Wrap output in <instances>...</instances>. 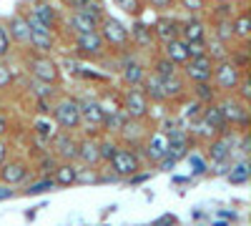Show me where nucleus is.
<instances>
[{
    "instance_id": "50",
    "label": "nucleus",
    "mask_w": 251,
    "mask_h": 226,
    "mask_svg": "<svg viewBox=\"0 0 251 226\" xmlns=\"http://www.w3.org/2000/svg\"><path fill=\"white\" fill-rule=\"evenodd\" d=\"M214 3H228V5H244L246 0H214Z\"/></svg>"
},
{
    "instance_id": "49",
    "label": "nucleus",
    "mask_w": 251,
    "mask_h": 226,
    "mask_svg": "<svg viewBox=\"0 0 251 226\" xmlns=\"http://www.w3.org/2000/svg\"><path fill=\"white\" fill-rule=\"evenodd\" d=\"M10 196H15V191H13L10 186H5V183H0V201H5V199H10Z\"/></svg>"
},
{
    "instance_id": "14",
    "label": "nucleus",
    "mask_w": 251,
    "mask_h": 226,
    "mask_svg": "<svg viewBox=\"0 0 251 226\" xmlns=\"http://www.w3.org/2000/svg\"><path fill=\"white\" fill-rule=\"evenodd\" d=\"M128 38H131V48L143 50V53H151L158 46L153 25L151 23H143V20H133V25L128 28Z\"/></svg>"
},
{
    "instance_id": "38",
    "label": "nucleus",
    "mask_w": 251,
    "mask_h": 226,
    "mask_svg": "<svg viewBox=\"0 0 251 226\" xmlns=\"http://www.w3.org/2000/svg\"><path fill=\"white\" fill-rule=\"evenodd\" d=\"M53 189H55V181H53L50 176H43L40 181L30 183L28 189H23L20 194H23V196H38V194H46V191H53Z\"/></svg>"
},
{
    "instance_id": "17",
    "label": "nucleus",
    "mask_w": 251,
    "mask_h": 226,
    "mask_svg": "<svg viewBox=\"0 0 251 226\" xmlns=\"http://www.w3.org/2000/svg\"><path fill=\"white\" fill-rule=\"evenodd\" d=\"M30 174V166L25 158H8L3 166H0V183H5V186H18V183H23Z\"/></svg>"
},
{
    "instance_id": "27",
    "label": "nucleus",
    "mask_w": 251,
    "mask_h": 226,
    "mask_svg": "<svg viewBox=\"0 0 251 226\" xmlns=\"http://www.w3.org/2000/svg\"><path fill=\"white\" fill-rule=\"evenodd\" d=\"M158 53H163L169 60H174V63L181 68L183 63L191 55H188V46H186V40H181V38H174V40H169V43H161V48H158Z\"/></svg>"
},
{
    "instance_id": "42",
    "label": "nucleus",
    "mask_w": 251,
    "mask_h": 226,
    "mask_svg": "<svg viewBox=\"0 0 251 226\" xmlns=\"http://www.w3.org/2000/svg\"><path fill=\"white\" fill-rule=\"evenodd\" d=\"M98 169L96 166H78V176H75V183H100L98 181Z\"/></svg>"
},
{
    "instance_id": "32",
    "label": "nucleus",
    "mask_w": 251,
    "mask_h": 226,
    "mask_svg": "<svg viewBox=\"0 0 251 226\" xmlns=\"http://www.w3.org/2000/svg\"><path fill=\"white\" fill-rule=\"evenodd\" d=\"M149 71L151 73H156L158 78H171V75H176L181 68L174 63V60H169V58H166L163 53H153V58H151V66H149Z\"/></svg>"
},
{
    "instance_id": "30",
    "label": "nucleus",
    "mask_w": 251,
    "mask_h": 226,
    "mask_svg": "<svg viewBox=\"0 0 251 226\" xmlns=\"http://www.w3.org/2000/svg\"><path fill=\"white\" fill-rule=\"evenodd\" d=\"M30 13L40 20V23H46L48 28H53V30L58 28V10H55V5L50 3V0H35Z\"/></svg>"
},
{
    "instance_id": "28",
    "label": "nucleus",
    "mask_w": 251,
    "mask_h": 226,
    "mask_svg": "<svg viewBox=\"0 0 251 226\" xmlns=\"http://www.w3.org/2000/svg\"><path fill=\"white\" fill-rule=\"evenodd\" d=\"M231 28H234V40L246 46V40L251 38V13H249V8H241V10L234 13Z\"/></svg>"
},
{
    "instance_id": "9",
    "label": "nucleus",
    "mask_w": 251,
    "mask_h": 226,
    "mask_svg": "<svg viewBox=\"0 0 251 226\" xmlns=\"http://www.w3.org/2000/svg\"><path fill=\"white\" fill-rule=\"evenodd\" d=\"M25 20H28V28H30V40L28 46L35 50V53H53L58 40H55V30L48 28L46 23H40V20L33 15V13H25Z\"/></svg>"
},
{
    "instance_id": "22",
    "label": "nucleus",
    "mask_w": 251,
    "mask_h": 226,
    "mask_svg": "<svg viewBox=\"0 0 251 226\" xmlns=\"http://www.w3.org/2000/svg\"><path fill=\"white\" fill-rule=\"evenodd\" d=\"M141 88H143L146 96H149L151 106H166V103H169V98H166V91H163V78H158L156 73H151V71L146 73Z\"/></svg>"
},
{
    "instance_id": "47",
    "label": "nucleus",
    "mask_w": 251,
    "mask_h": 226,
    "mask_svg": "<svg viewBox=\"0 0 251 226\" xmlns=\"http://www.w3.org/2000/svg\"><path fill=\"white\" fill-rule=\"evenodd\" d=\"M178 224V219L174 216V214H163V216H158L151 226H176Z\"/></svg>"
},
{
    "instance_id": "34",
    "label": "nucleus",
    "mask_w": 251,
    "mask_h": 226,
    "mask_svg": "<svg viewBox=\"0 0 251 226\" xmlns=\"http://www.w3.org/2000/svg\"><path fill=\"white\" fill-rule=\"evenodd\" d=\"M191 96L196 100H201V103H216L219 100V91L214 88L211 80H206V83H191Z\"/></svg>"
},
{
    "instance_id": "36",
    "label": "nucleus",
    "mask_w": 251,
    "mask_h": 226,
    "mask_svg": "<svg viewBox=\"0 0 251 226\" xmlns=\"http://www.w3.org/2000/svg\"><path fill=\"white\" fill-rule=\"evenodd\" d=\"M228 53H231V48H228L226 43H221V40H216V38H211V35H206V55L214 60H224V58H228Z\"/></svg>"
},
{
    "instance_id": "45",
    "label": "nucleus",
    "mask_w": 251,
    "mask_h": 226,
    "mask_svg": "<svg viewBox=\"0 0 251 226\" xmlns=\"http://www.w3.org/2000/svg\"><path fill=\"white\" fill-rule=\"evenodd\" d=\"M10 50H13V40H10L5 25H0V60H5L10 55Z\"/></svg>"
},
{
    "instance_id": "25",
    "label": "nucleus",
    "mask_w": 251,
    "mask_h": 226,
    "mask_svg": "<svg viewBox=\"0 0 251 226\" xmlns=\"http://www.w3.org/2000/svg\"><path fill=\"white\" fill-rule=\"evenodd\" d=\"M66 25L73 30V35H75V33H93V30H98L100 20H98L96 15H91V13L71 10V13H68V20H66Z\"/></svg>"
},
{
    "instance_id": "11",
    "label": "nucleus",
    "mask_w": 251,
    "mask_h": 226,
    "mask_svg": "<svg viewBox=\"0 0 251 226\" xmlns=\"http://www.w3.org/2000/svg\"><path fill=\"white\" fill-rule=\"evenodd\" d=\"M78 108H80V128L86 133L103 131V111L96 96H83L78 98Z\"/></svg>"
},
{
    "instance_id": "39",
    "label": "nucleus",
    "mask_w": 251,
    "mask_h": 226,
    "mask_svg": "<svg viewBox=\"0 0 251 226\" xmlns=\"http://www.w3.org/2000/svg\"><path fill=\"white\" fill-rule=\"evenodd\" d=\"M15 83V73H13V66L0 60V93H5L8 88H13Z\"/></svg>"
},
{
    "instance_id": "19",
    "label": "nucleus",
    "mask_w": 251,
    "mask_h": 226,
    "mask_svg": "<svg viewBox=\"0 0 251 226\" xmlns=\"http://www.w3.org/2000/svg\"><path fill=\"white\" fill-rule=\"evenodd\" d=\"M75 163H80V166H100L98 138H93V133H86L83 138H78V158H75Z\"/></svg>"
},
{
    "instance_id": "29",
    "label": "nucleus",
    "mask_w": 251,
    "mask_h": 226,
    "mask_svg": "<svg viewBox=\"0 0 251 226\" xmlns=\"http://www.w3.org/2000/svg\"><path fill=\"white\" fill-rule=\"evenodd\" d=\"M163 91H166V98H169V103H176L181 100L183 96H188V80L181 75V71L171 78H163Z\"/></svg>"
},
{
    "instance_id": "40",
    "label": "nucleus",
    "mask_w": 251,
    "mask_h": 226,
    "mask_svg": "<svg viewBox=\"0 0 251 226\" xmlns=\"http://www.w3.org/2000/svg\"><path fill=\"white\" fill-rule=\"evenodd\" d=\"M116 8H121L123 13H128L133 18H138L143 13V0H111Z\"/></svg>"
},
{
    "instance_id": "48",
    "label": "nucleus",
    "mask_w": 251,
    "mask_h": 226,
    "mask_svg": "<svg viewBox=\"0 0 251 226\" xmlns=\"http://www.w3.org/2000/svg\"><path fill=\"white\" fill-rule=\"evenodd\" d=\"M10 158V141L8 138H0V166Z\"/></svg>"
},
{
    "instance_id": "46",
    "label": "nucleus",
    "mask_w": 251,
    "mask_h": 226,
    "mask_svg": "<svg viewBox=\"0 0 251 226\" xmlns=\"http://www.w3.org/2000/svg\"><path fill=\"white\" fill-rule=\"evenodd\" d=\"M8 133H10V116L0 111V138H8Z\"/></svg>"
},
{
    "instance_id": "44",
    "label": "nucleus",
    "mask_w": 251,
    "mask_h": 226,
    "mask_svg": "<svg viewBox=\"0 0 251 226\" xmlns=\"http://www.w3.org/2000/svg\"><path fill=\"white\" fill-rule=\"evenodd\" d=\"M55 166H58V158H55L50 151H46V153H43V158H40V163H38L40 174H43V176H50V174L55 171Z\"/></svg>"
},
{
    "instance_id": "18",
    "label": "nucleus",
    "mask_w": 251,
    "mask_h": 226,
    "mask_svg": "<svg viewBox=\"0 0 251 226\" xmlns=\"http://www.w3.org/2000/svg\"><path fill=\"white\" fill-rule=\"evenodd\" d=\"M176 118L183 123V126L186 128H191L194 126V123L201 118V111H203V103H201V100H196L194 96H183L181 100H176Z\"/></svg>"
},
{
    "instance_id": "43",
    "label": "nucleus",
    "mask_w": 251,
    "mask_h": 226,
    "mask_svg": "<svg viewBox=\"0 0 251 226\" xmlns=\"http://www.w3.org/2000/svg\"><path fill=\"white\" fill-rule=\"evenodd\" d=\"M234 96L251 106V80H249V73H244V78L239 80V86L234 88Z\"/></svg>"
},
{
    "instance_id": "37",
    "label": "nucleus",
    "mask_w": 251,
    "mask_h": 226,
    "mask_svg": "<svg viewBox=\"0 0 251 226\" xmlns=\"http://www.w3.org/2000/svg\"><path fill=\"white\" fill-rule=\"evenodd\" d=\"M176 5L186 15H203L208 10V0H176Z\"/></svg>"
},
{
    "instance_id": "6",
    "label": "nucleus",
    "mask_w": 251,
    "mask_h": 226,
    "mask_svg": "<svg viewBox=\"0 0 251 226\" xmlns=\"http://www.w3.org/2000/svg\"><path fill=\"white\" fill-rule=\"evenodd\" d=\"M246 71H241L231 58H224L214 63V73H211V83L219 91V96L224 93H234V88L239 86V80L244 78Z\"/></svg>"
},
{
    "instance_id": "3",
    "label": "nucleus",
    "mask_w": 251,
    "mask_h": 226,
    "mask_svg": "<svg viewBox=\"0 0 251 226\" xmlns=\"http://www.w3.org/2000/svg\"><path fill=\"white\" fill-rule=\"evenodd\" d=\"M216 106L221 111V118L226 123V128H234V131H246L249 126V103H244V100H239L234 93H224L219 96Z\"/></svg>"
},
{
    "instance_id": "35",
    "label": "nucleus",
    "mask_w": 251,
    "mask_h": 226,
    "mask_svg": "<svg viewBox=\"0 0 251 226\" xmlns=\"http://www.w3.org/2000/svg\"><path fill=\"white\" fill-rule=\"evenodd\" d=\"M118 146H121V141L116 138V136H103L100 141H98V156H100V163H108L111 158H113V153L118 151Z\"/></svg>"
},
{
    "instance_id": "31",
    "label": "nucleus",
    "mask_w": 251,
    "mask_h": 226,
    "mask_svg": "<svg viewBox=\"0 0 251 226\" xmlns=\"http://www.w3.org/2000/svg\"><path fill=\"white\" fill-rule=\"evenodd\" d=\"M208 35L221 40V43L231 46L234 43V28H231V18H211V25H208Z\"/></svg>"
},
{
    "instance_id": "8",
    "label": "nucleus",
    "mask_w": 251,
    "mask_h": 226,
    "mask_svg": "<svg viewBox=\"0 0 251 226\" xmlns=\"http://www.w3.org/2000/svg\"><path fill=\"white\" fill-rule=\"evenodd\" d=\"M121 108L131 121H149L151 118V100L143 93L141 86L136 88H123L121 93Z\"/></svg>"
},
{
    "instance_id": "23",
    "label": "nucleus",
    "mask_w": 251,
    "mask_h": 226,
    "mask_svg": "<svg viewBox=\"0 0 251 226\" xmlns=\"http://www.w3.org/2000/svg\"><path fill=\"white\" fill-rule=\"evenodd\" d=\"M153 33H156V40L158 46L161 43H169V40L178 38V18L169 15V13H161L153 23Z\"/></svg>"
},
{
    "instance_id": "7",
    "label": "nucleus",
    "mask_w": 251,
    "mask_h": 226,
    "mask_svg": "<svg viewBox=\"0 0 251 226\" xmlns=\"http://www.w3.org/2000/svg\"><path fill=\"white\" fill-rule=\"evenodd\" d=\"M118 75H121V83L123 88H136L143 83V78L146 73H149V66L143 63L141 58H136L131 50H126V53H118Z\"/></svg>"
},
{
    "instance_id": "15",
    "label": "nucleus",
    "mask_w": 251,
    "mask_h": 226,
    "mask_svg": "<svg viewBox=\"0 0 251 226\" xmlns=\"http://www.w3.org/2000/svg\"><path fill=\"white\" fill-rule=\"evenodd\" d=\"M208 35V25L201 15H186L178 20V38L186 43H203Z\"/></svg>"
},
{
    "instance_id": "12",
    "label": "nucleus",
    "mask_w": 251,
    "mask_h": 226,
    "mask_svg": "<svg viewBox=\"0 0 251 226\" xmlns=\"http://www.w3.org/2000/svg\"><path fill=\"white\" fill-rule=\"evenodd\" d=\"M211 73H214V60L206 53L196 55V58H188L181 66V75L188 83H206V80H211Z\"/></svg>"
},
{
    "instance_id": "24",
    "label": "nucleus",
    "mask_w": 251,
    "mask_h": 226,
    "mask_svg": "<svg viewBox=\"0 0 251 226\" xmlns=\"http://www.w3.org/2000/svg\"><path fill=\"white\" fill-rule=\"evenodd\" d=\"M8 35L15 46H23L28 48V40H30V28H28V20H25V13H15L10 20H8Z\"/></svg>"
},
{
    "instance_id": "33",
    "label": "nucleus",
    "mask_w": 251,
    "mask_h": 226,
    "mask_svg": "<svg viewBox=\"0 0 251 226\" xmlns=\"http://www.w3.org/2000/svg\"><path fill=\"white\" fill-rule=\"evenodd\" d=\"M249 176H251V169H249V161L241 158V161H231V171H226V178L228 183H234V186H244L249 183Z\"/></svg>"
},
{
    "instance_id": "41",
    "label": "nucleus",
    "mask_w": 251,
    "mask_h": 226,
    "mask_svg": "<svg viewBox=\"0 0 251 226\" xmlns=\"http://www.w3.org/2000/svg\"><path fill=\"white\" fill-rule=\"evenodd\" d=\"M188 163H191V171L196 174V176H203V174H208V161H206V156H201V153H191L188 151Z\"/></svg>"
},
{
    "instance_id": "5",
    "label": "nucleus",
    "mask_w": 251,
    "mask_h": 226,
    "mask_svg": "<svg viewBox=\"0 0 251 226\" xmlns=\"http://www.w3.org/2000/svg\"><path fill=\"white\" fill-rule=\"evenodd\" d=\"M106 166L118 178H131V176H136L143 169V158H141L138 149H131V146H123V143H121L118 151L113 153V158L106 163Z\"/></svg>"
},
{
    "instance_id": "10",
    "label": "nucleus",
    "mask_w": 251,
    "mask_h": 226,
    "mask_svg": "<svg viewBox=\"0 0 251 226\" xmlns=\"http://www.w3.org/2000/svg\"><path fill=\"white\" fill-rule=\"evenodd\" d=\"M73 50L78 58H86V60H100L108 55V48L103 43V38L98 30L93 33H75L73 35Z\"/></svg>"
},
{
    "instance_id": "20",
    "label": "nucleus",
    "mask_w": 251,
    "mask_h": 226,
    "mask_svg": "<svg viewBox=\"0 0 251 226\" xmlns=\"http://www.w3.org/2000/svg\"><path fill=\"white\" fill-rule=\"evenodd\" d=\"M146 136H149V128H146V121H126V126L121 128L118 138L126 143V146L131 149H141V143L146 141Z\"/></svg>"
},
{
    "instance_id": "1",
    "label": "nucleus",
    "mask_w": 251,
    "mask_h": 226,
    "mask_svg": "<svg viewBox=\"0 0 251 226\" xmlns=\"http://www.w3.org/2000/svg\"><path fill=\"white\" fill-rule=\"evenodd\" d=\"M25 68L33 75V80H40V83L48 86H60V63L50 55V53H33L25 58Z\"/></svg>"
},
{
    "instance_id": "4",
    "label": "nucleus",
    "mask_w": 251,
    "mask_h": 226,
    "mask_svg": "<svg viewBox=\"0 0 251 226\" xmlns=\"http://www.w3.org/2000/svg\"><path fill=\"white\" fill-rule=\"evenodd\" d=\"M50 118L60 131H80V108L75 96H60L53 100Z\"/></svg>"
},
{
    "instance_id": "13",
    "label": "nucleus",
    "mask_w": 251,
    "mask_h": 226,
    "mask_svg": "<svg viewBox=\"0 0 251 226\" xmlns=\"http://www.w3.org/2000/svg\"><path fill=\"white\" fill-rule=\"evenodd\" d=\"M48 146H50V153L58 161H75L78 158V136H75V131H58Z\"/></svg>"
},
{
    "instance_id": "21",
    "label": "nucleus",
    "mask_w": 251,
    "mask_h": 226,
    "mask_svg": "<svg viewBox=\"0 0 251 226\" xmlns=\"http://www.w3.org/2000/svg\"><path fill=\"white\" fill-rule=\"evenodd\" d=\"M60 128L55 126V121L50 118V113H40V116L33 118V136H35V141L40 143V146H48Z\"/></svg>"
},
{
    "instance_id": "26",
    "label": "nucleus",
    "mask_w": 251,
    "mask_h": 226,
    "mask_svg": "<svg viewBox=\"0 0 251 226\" xmlns=\"http://www.w3.org/2000/svg\"><path fill=\"white\" fill-rule=\"evenodd\" d=\"M75 176H78V163L75 161H58L55 171L50 174V178L55 181V186H60V189L75 186Z\"/></svg>"
},
{
    "instance_id": "16",
    "label": "nucleus",
    "mask_w": 251,
    "mask_h": 226,
    "mask_svg": "<svg viewBox=\"0 0 251 226\" xmlns=\"http://www.w3.org/2000/svg\"><path fill=\"white\" fill-rule=\"evenodd\" d=\"M143 149V156L149 163H158L166 153H169V136H166L161 128H153L149 131V136H146V141L141 143Z\"/></svg>"
},
{
    "instance_id": "2",
    "label": "nucleus",
    "mask_w": 251,
    "mask_h": 226,
    "mask_svg": "<svg viewBox=\"0 0 251 226\" xmlns=\"http://www.w3.org/2000/svg\"><path fill=\"white\" fill-rule=\"evenodd\" d=\"M98 33H100V38H103V43H106V48L113 50L116 55L131 50L128 28H126L118 18H113V15L106 13V15H103V20H100V25H98Z\"/></svg>"
}]
</instances>
